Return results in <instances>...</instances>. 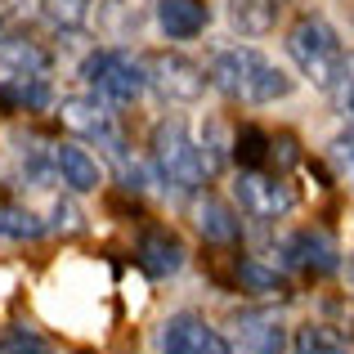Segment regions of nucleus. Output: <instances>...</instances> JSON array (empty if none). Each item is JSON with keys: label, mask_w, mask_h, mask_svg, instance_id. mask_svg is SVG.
<instances>
[{"label": "nucleus", "mask_w": 354, "mask_h": 354, "mask_svg": "<svg viewBox=\"0 0 354 354\" xmlns=\"http://www.w3.org/2000/svg\"><path fill=\"white\" fill-rule=\"evenodd\" d=\"M207 77H211V86H216L225 99H234V104H247V108L278 104V99L292 95V77H287L278 63H269L260 50H251V45L220 50L216 59H211Z\"/></svg>", "instance_id": "nucleus-1"}, {"label": "nucleus", "mask_w": 354, "mask_h": 354, "mask_svg": "<svg viewBox=\"0 0 354 354\" xmlns=\"http://www.w3.org/2000/svg\"><path fill=\"white\" fill-rule=\"evenodd\" d=\"M287 54H292V63L301 68V77H310L319 90H332L337 77H341V68H346V50H341L332 23L319 18V14H305V18L292 23V32H287Z\"/></svg>", "instance_id": "nucleus-2"}, {"label": "nucleus", "mask_w": 354, "mask_h": 354, "mask_svg": "<svg viewBox=\"0 0 354 354\" xmlns=\"http://www.w3.org/2000/svg\"><path fill=\"white\" fill-rule=\"evenodd\" d=\"M153 166L166 184H175V189H184V193L202 189L207 175H211L207 157H202V148L189 139V126H184L180 117H166L162 126L153 130Z\"/></svg>", "instance_id": "nucleus-3"}, {"label": "nucleus", "mask_w": 354, "mask_h": 354, "mask_svg": "<svg viewBox=\"0 0 354 354\" xmlns=\"http://www.w3.org/2000/svg\"><path fill=\"white\" fill-rule=\"evenodd\" d=\"M81 77L113 104H135L148 90V63L135 59L130 50H95L81 63Z\"/></svg>", "instance_id": "nucleus-4"}, {"label": "nucleus", "mask_w": 354, "mask_h": 354, "mask_svg": "<svg viewBox=\"0 0 354 354\" xmlns=\"http://www.w3.org/2000/svg\"><path fill=\"white\" fill-rule=\"evenodd\" d=\"M144 63H148V86H153L166 104H198L211 86L207 68H198L189 54L157 50V54H148Z\"/></svg>", "instance_id": "nucleus-5"}, {"label": "nucleus", "mask_w": 354, "mask_h": 354, "mask_svg": "<svg viewBox=\"0 0 354 354\" xmlns=\"http://www.w3.org/2000/svg\"><path fill=\"white\" fill-rule=\"evenodd\" d=\"M162 354H234V346L202 314L184 310L162 323Z\"/></svg>", "instance_id": "nucleus-6"}, {"label": "nucleus", "mask_w": 354, "mask_h": 354, "mask_svg": "<svg viewBox=\"0 0 354 354\" xmlns=\"http://www.w3.org/2000/svg\"><path fill=\"white\" fill-rule=\"evenodd\" d=\"M234 198L238 207L247 211L251 220H278L292 211V189H287L283 180H274V175H260V171H242L238 184H234Z\"/></svg>", "instance_id": "nucleus-7"}, {"label": "nucleus", "mask_w": 354, "mask_h": 354, "mask_svg": "<svg viewBox=\"0 0 354 354\" xmlns=\"http://www.w3.org/2000/svg\"><path fill=\"white\" fill-rule=\"evenodd\" d=\"M283 265L292 269H310V274H337L341 269V251L337 242L328 234H319V229H301V234L283 238Z\"/></svg>", "instance_id": "nucleus-8"}, {"label": "nucleus", "mask_w": 354, "mask_h": 354, "mask_svg": "<svg viewBox=\"0 0 354 354\" xmlns=\"http://www.w3.org/2000/svg\"><path fill=\"white\" fill-rule=\"evenodd\" d=\"M59 121L72 130V135L99 139V144H108L113 153H121V139H117L113 113H108L99 99H63V104H59Z\"/></svg>", "instance_id": "nucleus-9"}, {"label": "nucleus", "mask_w": 354, "mask_h": 354, "mask_svg": "<svg viewBox=\"0 0 354 354\" xmlns=\"http://www.w3.org/2000/svg\"><path fill=\"white\" fill-rule=\"evenodd\" d=\"M234 328L242 354H283V323L274 310H242Z\"/></svg>", "instance_id": "nucleus-10"}, {"label": "nucleus", "mask_w": 354, "mask_h": 354, "mask_svg": "<svg viewBox=\"0 0 354 354\" xmlns=\"http://www.w3.org/2000/svg\"><path fill=\"white\" fill-rule=\"evenodd\" d=\"M157 23L171 41H193L198 32H207L211 9L207 0H157Z\"/></svg>", "instance_id": "nucleus-11"}, {"label": "nucleus", "mask_w": 354, "mask_h": 354, "mask_svg": "<svg viewBox=\"0 0 354 354\" xmlns=\"http://www.w3.org/2000/svg\"><path fill=\"white\" fill-rule=\"evenodd\" d=\"M54 175H59L72 193H95L99 180H104L99 162L81 144H59V148H54Z\"/></svg>", "instance_id": "nucleus-12"}, {"label": "nucleus", "mask_w": 354, "mask_h": 354, "mask_svg": "<svg viewBox=\"0 0 354 354\" xmlns=\"http://www.w3.org/2000/svg\"><path fill=\"white\" fill-rule=\"evenodd\" d=\"M287 0H229V23L238 36H269L283 18Z\"/></svg>", "instance_id": "nucleus-13"}, {"label": "nucleus", "mask_w": 354, "mask_h": 354, "mask_svg": "<svg viewBox=\"0 0 354 354\" xmlns=\"http://www.w3.org/2000/svg\"><path fill=\"white\" fill-rule=\"evenodd\" d=\"M139 265L148 278H171L184 269V242L171 234H144L139 242Z\"/></svg>", "instance_id": "nucleus-14"}, {"label": "nucleus", "mask_w": 354, "mask_h": 354, "mask_svg": "<svg viewBox=\"0 0 354 354\" xmlns=\"http://www.w3.org/2000/svg\"><path fill=\"white\" fill-rule=\"evenodd\" d=\"M0 63H5L14 77H45V72H50V54L36 41H27V36H5V41H0Z\"/></svg>", "instance_id": "nucleus-15"}, {"label": "nucleus", "mask_w": 354, "mask_h": 354, "mask_svg": "<svg viewBox=\"0 0 354 354\" xmlns=\"http://www.w3.org/2000/svg\"><path fill=\"white\" fill-rule=\"evenodd\" d=\"M292 354H350V341L328 323H301L292 337Z\"/></svg>", "instance_id": "nucleus-16"}, {"label": "nucleus", "mask_w": 354, "mask_h": 354, "mask_svg": "<svg viewBox=\"0 0 354 354\" xmlns=\"http://www.w3.org/2000/svg\"><path fill=\"white\" fill-rule=\"evenodd\" d=\"M41 234V216H32L27 207H14V202H0V242H32Z\"/></svg>", "instance_id": "nucleus-17"}, {"label": "nucleus", "mask_w": 354, "mask_h": 354, "mask_svg": "<svg viewBox=\"0 0 354 354\" xmlns=\"http://www.w3.org/2000/svg\"><path fill=\"white\" fill-rule=\"evenodd\" d=\"M198 225H202V234H207L211 242H234V238H238L234 211H229L225 202H216V198H207V202L198 207Z\"/></svg>", "instance_id": "nucleus-18"}, {"label": "nucleus", "mask_w": 354, "mask_h": 354, "mask_svg": "<svg viewBox=\"0 0 354 354\" xmlns=\"http://www.w3.org/2000/svg\"><path fill=\"white\" fill-rule=\"evenodd\" d=\"M0 95L14 99L18 108H45L50 104V77H9Z\"/></svg>", "instance_id": "nucleus-19"}, {"label": "nucleus", "mask_w": 354, "mask_h": 354, "mask_svg": "<svg viewBox=\"0 0 354 354\" xmlns=\"http://www.w3.org/2000/svg\"><path fill=\"white\" fill-rule=\"evenodd\" d=\"M36 5H41V14L54 27H68V32L86 27V18H90V0H36Z\"/></svg>", "instance_id": "nucleus-20"}, {"label": "nucleus", "mask_w": 354, "mask_h": 354, "mask_svg": "<svg viewBox=\"0 0 354 354\" xmlns=\"http://www.w3.org/2000/svg\"><path fill=\"white\" fill-rule=\"evenodd\" d=\"M238 278H242V287H251V292H283L278 269H265L260 260H238Z\"/></svg>", "instance_id": "nucleus-21"}, {"label": "nucleus", "mask_w": 354, "mask_h": 354, "mask_svg": "<svg viewBox=\"0 0 354 354\" xmlns=\"http://www.w3.org/2000/svg\"><path fill=\"white\" fill-rule=\"evenodd\" d=\"M0 354H50L41 337H32L27 328H5L0 332Z\"/></svg>", "instance_id": "nucleus-22"}, {"label": "nucleus", "mask_w": 354, "mask_h": 354, "mask_svg": "<svg viewBox=\"0 0 354 354\" xmlns=\"http://www.w3.org/2000/svg\"><path fill=\"white\" fill-rule=\"evenodd\" d=\"M238 157H242L247 171H256V166L265 162V135H260V130H242L238 135Z\"/></svg>", "instance_id": "nucleus-23"}, {"label": "nucleus", "mask_w": 354, "mask_h": 354, "mask_svg": "<svg viewBox=\"0 0 354 354\" xmlns=\"http://www.w3.org/2000/svg\"><path fill=\"white\" fill-rule=\"evenodd\" d=\"M328 95L337 99V108H341V113H354V59H346V68H341L337 86H332Z\"/></svg>", "instance_id": "nucleus-24"}, {"label": "nucleus", "mask_w": 354, "mask_h": 354, "mask_svg": "<svg viewBox=\"0 0 354 354\" xmlns=\"http://www.w3.org/2000/svg\"><path fill=\"white\" fill-rule=\"evenodd\" d=\"M332 153H337V157H341V162H346V166H350V171H354V126H350V130H346V135H341V139H337V144H332Z\"/></svg>", "instance_id": "nucleus-25"}, {"label": "nucleus", "mask_w": 354, "mask_h": 354, "mask_svg": "<svg viewBox=\"0 0 354 354\" xmlns=\"http://www.w3.org/2000/svg\"><path fill=\"white\" fill-rule=\"evenodd\" d=\"M54 220H59V229H63V225H68V229H77V220H81V216H77V207L59 202V207H54Z\"/></svg>", "instance_id": "nucleus-26"}, {"label": "nucleus", "mask_w": 354, "mask_h": 354, "mask_svg": "<svg viewBox=\"0 0 354 354\" xmlns=\"http://www.w3.org/2000/svg\"><path fill=\"white\" fill-rule=\"evenodd\" d=\"M5 36H9V32H5V14H0V41H5Z\"/></svg>", "instance_id": "nucleus-27"}]
</instances>
